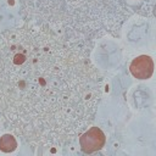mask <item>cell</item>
I'll return each mask as SVG.
<instances>
[{
  "mask_svg": "<svg viewBox=\"0 0 156 156\" xmlns=\"http://www.w3.org/2000/svg\"><path fill=\"white\" fill-rule=\"evenodd\" d=\"M106 136L104 132L99 127H91L87 132H84L79 138V145L83 152L93 154L105 145Z\"/></svg>",
  "mask_w": 156,
  "mask_h": 156,
  "instance_id": "obj_2",
  "label": "cell"
},
{
  "mask_svg": "<svg viewBox=\"0 0 156 156\" xmlns=\"http://www.w3.org/2000/svg\"><path fill=\"white\" fill-rule=\"evenodd\" d=\"M17 149V141L13 135L4 134L0 138V150L2 152H12Z\"/></svg>",
  "mask_w": 156,
  "mask_h": 156,
  "instance_id": "obj_4",
  "label": "cell"
},
{
  "mask_svg": "<svg viewBox=\"0 0 156 156\" xmlns=\"http://www.w3.org/2000/svg\"><path fill=\"white\" fill-rule=\"evenodd\" d=\"M9 4H10V5H13V4H15V1H13V0H9Z\"/></svg>",
  "mask_w": 156,
  "mask_h": 156,
  "instance_id": "obj_5",
  "label": "cell"
},
{
  "mask_svg": "<svg viewBox=\"0 0 156 156\" xmlns=\"http://www.w3.org/2000/svg\"><path fill=\"white\" fill-rule=\"evenodd\" d=\"M129 71L136 79H149L154 73V61L149 55H140L130 62Z\"/></svg>",
  "mask_w": 156,
  "mask_h": 156,
  "instance_id": "obj_3",
  "label": "cell"
},
{
  "mask_svg": "<svg viewBox=\"0 0 156 156\" xmlns=\"http://www.w3.org/2000/svg\"><path fill=\"white\" fill-rule=\"evenodd\" d=\"M96 74L76 49L34 27L0 39V111L41 144L77 133L101 96Z\"/></svg>",
  "mask_w": 156,
  "mask_h": 156,
  "instance_id": "obj_1",
  "label": "cell"
}]
</instances>
